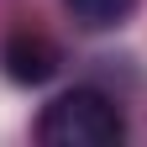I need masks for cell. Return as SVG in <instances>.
Masks as SVG:
<instances>
[{"label":"cell","mask_w":147,"mask_h":147,"mask_svg":"<svg viewBox=\"0 0 147 147\" xmlns=\"http://www.w3.org/2000/svg\"><path fill=\"white\" fill-rule=\"evenodd\" d=\"M126 137V116L105 89H63L37 116L42 147H116Z\"/></svg>","instance_id":"1"},{"label":"cell","mask_w":147,"mask_h":147,"mask_svg":"<svg viewBox=\"0 0 147 147\" xmlns=\"http://www.w3.org/2000/svg\"><path fill=\"white\" fill-rule=\"evenodd\" d=\"M137 0H68V11L79 16L84 26H121L126 16H131Z\"/></svg>","instance_id":"3"},{"label":"cell","mask_w":147,"mask_h":147,"mask_svg":"<svg viewBox=\"0 0 147 147\" xmlns=\"http://www.w3.org/2000/svg\"><path fill=\"white\" fill-rule=\"evenodd\" d=\"M0 68H5L11 84H47L58 74V47L47 42L42 32H11L0 42Z\"/></svg>","instance_id":"2"}]
</instances>
